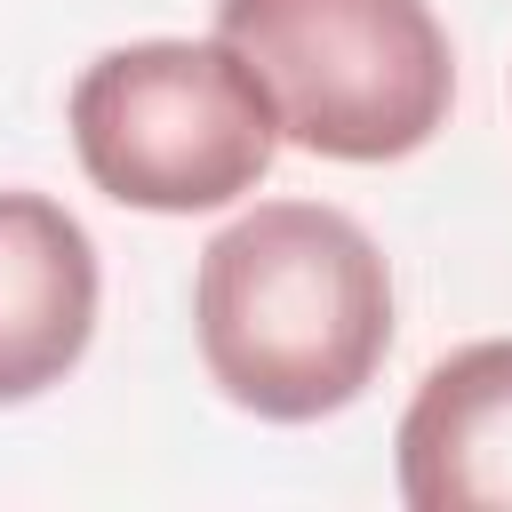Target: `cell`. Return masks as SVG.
I'll list each match as a JSON object with an SVG mask.
<instances>
[{"instance_id": "6da1fadb", "label": "cell", "mask_w": 512, "mask_h": 512, "mask_svg": "<svg viewBox=\"0 0 512 512\" xmlns=\"http://www.w3.org/2000/svg\"><path fill=\"white\" fill-rule=\"evenodd\" d=\"M192 336L232 408L320 424L352 408L392 352L384 248L328 200H256L200 248Z\"/></svg>"}, {"instance_id": "7a4b0ae2", "label": "cell", "mask_w": 512, "mask_h": 512, "mask_svg": "<svg viewBox=\"0 0 512 512\" xmlns=\"http://www.w3.org/2000/svg\"><path fill=\"white\" fill-rule=\"evenodd\" d=\"M288 128L232 40H128L72 80L88 184L144 216H208L264 184Z\"/></svg>"}, {"instance_id": "3957f363", "label": "cell", "mask_w": 512, "mask_h": 512, "mask_svg": "<svg viewBox=\"0 0 512 512\" xmlns=\"http://www.w3.org/2000/svg\"><path fill=\"white\" fill-rule=\"evenodd\" d=\"M216 40L256 64L288 144L320 160H408L456 104V48L432 0H216Z\"/></svg>"}, {"instance_id": "277c9868", "label": "cell", "mask_w": 512, "mask_h": 512, "mask_svg": "<svg viewBox=\"0 0 512 512\" xmlns=\"http://www.w3.org/2000/svg\"><path fill=\"white\" fill-rule=\"evenodd\" d=\"M104 272L88 224L48 192H0V408L64 384L96 336Z\"/></svg>"}, {"instance_id": "5b68a950", "label": "cell", "mask_w": 512, "mask_h": 512, "mask_svg": "<svg viewBox=\"0 0 512 512\" xmlns=\"http://www.w3.org/2000/svg\"><path fill=\"white\" fill-rule=\"evenodd\" d=\"M392 464L408 512H512V336L424 368Z\"/></svg>"}]
</instances>
